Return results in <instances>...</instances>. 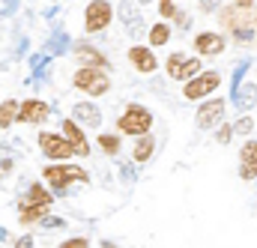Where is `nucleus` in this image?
<instances>
[{
	"instance_id": "obj_1",
	"label": "nucleus",
	"mask_w": 257,
	"mask_h": 248,
	"mask_svg": "<svg viewBox=\"0 0 257 248\" xmlns=\"http://www.w3.org/2000/svg\"><path fill=\"white\" fill-rule=\"evenodd\" d=\"M150 126H153V114L141 105H128L126 114L120 117V132H126V135H147Z\"/></svg>"
},
{
	"instance_id": "obj_2",
	"label": "nucleus",
	"mask_w": 257,
	"mask_h": 248,
	"mask_svg": "<svg viewBox=\"0 0 257 248\" xmlns=\"http://www.w3.org/2000/svg\"><path fill=\"white\" fill-rule=\"evenodd\" d=\"M75 87L84 90V93H90V96H102V93H108L111 81L99 69H81V72H75Z\"/></svg>"
},
{
	"instance_id": "obj_3",
	"label": "nucleus",
	"mask_w": 257,
	"mask_h": 248,
	"mask_svg": "<svg viewBox=\"0 0 257 248\" xmlns=\"http://www.w3.org/2000/svg\"><path fill=\"white\" fill-rule=\"evenodd\" d=\"M111 24V3L108 0H93L87 6V15H84V27L87 33H99Z\"/></svg>"
},
{
	"instance_id": "obj_4",
	"label": "nucleus",
	"mask_w": 257,
	"mask_h": 248,
	"mask_svg": "<svg viewBox=\"0 0 257 248\" xmlns=\"http://www.w3.org/2000/svg\"><path fill=\"white\" fill-rule=\"evenodd\" d=\"M218 84H221V78H218V72H203V75H194L192 81L186 84V99H203V96H209V93H215L218 90Z\"/></svg>"
},
{
	"instance_id": "obj_5",
	"label": "nucleus",
	"mask_w": 257,
	"mask_h": 248,
	"mask_svg": "<svg viewBox=\"0 0 257 248\" xmlns=\"http://www.w3.org/2000/svg\"><path fill=\"white\" fill-rule=\"evenodd\" d=\"M45 180L51 183V188L63 191L69 180H87V174L81 168H72V165H60V168H45Z\"/></svg>"
},
{
	"instance_id": "obj_6",
	"label": "nucleus",
	"mask_w": 257,
	"mask_h": 248,
	"mask_svg": "<svg viewBox=\"0 0 257 248\" xmlns=\"http://www.w3.org/2000/svg\"><path fill=\"white\" fill-rule=\"evenodd\" d=\"M39 144H42V153L45 156H51V159H69L72 153H75V147L60 138V135H48V132H42L39 135Z\"/></svg>"
},
{
	"instance_id": "obj_7",
	"label": "nucleus",
	"mask_w": 257,
	"mask_h": 248,
	"mask_svg": "<svg viewBox=\"0 0 257 248\" xmlns=\"http://www.w3.org/2000/svg\"><path fill=\"white\" fill-rule=\"evenodd\" d=\"M120 18H123V24H126L128 36H135V39L144 36V18H141L138 6H135L132 0H120Z\"/></svg>"
},
{
	"instance_id": "obj_8",
	"label": "nucleus",
	"mask_w": 257,
	"mask_h": 248,
	"mask_svg": "<svg viewBox=\"0 0 257 248\" xmlns=\"http://www.w3.org/2000/svg\"><path fill=\"white\" fill-rule=\"evenodd\" d=\"M221 117H224V102H221V99H209V102H203V105L197 108V126H200V129L218 126Z\"/></svg>"
},
{
	"instance_id": "obj_9",
	"label": "nucleus",
	"mask_w": 257,
	"mask_h": 248,
	"mask_svg": "<svg viewBox=\"0 0 257 248\" xmlns=\"http://www.w3.org/2000/svg\"><path fill=\"white\" fill-rule=\"evenodd\" d=\"M239 177L242 180H257V141H245L239 153Z\"/></svg>"
},
{
	"instance_id": "obj_10",
	"label": "nucleus",
	"mask_w": 257,
	"mask_h": 248,
	"mask_svg": "<svg viewBox=\"0 0 257 248\" xmlns=\"http://www.w3.org/2000/svg\"><path fill=\"white\" fill-rule=\"evenodd\" d=\"M18 120L21 123H42V120H48V105L39 99H27L18 108Z\"/></svg>"
},
{
	"instance_id": "obj_11",
	"label": "nucleus",
	"mask_w": 257,
	"mask_h": 248,
	"mask_svg": "<svg viewBox=\"0 0 257 248\" xmlns=\"http://www.w3.org/2000/svg\"><path fill=\"white\" fill-rule=\"evenodd\" d=\"M194 48L200 51V54H221L224 51V39L218 36V33H212V30H206V33H197V39H194Z\"/></svg>"
},
{
	"instance_id": "obj_12",
	"label": "nucleus",
	"mask_w": 257,
	"mask_h": 248,
	"mask_svg": "<svg viewBox=\"0 0 257 248\" xmlns=\"http://www.w3.org/2000/svg\"><path fill=\"white\" fill-rule=\"evenodd\" d=\"M63 135H66V141L75 147L78 156H87V153H90V147H87V141H84V132L75 126V120H66L63 123Z\"/></svg>"
},
{
	"instance_id": "obj_13",
	"label": "nucleus",
	"mask_w": 257,
	"mask_h": 248,
	"mask_svg": "<svg viewBox=\"0 0 257 248\" xmlns=\"http://www.w3.org/2000/svg\"><path fill=\"white\" fill-rule=\"evenodd\" d=\"M128 60L135 63V69H138V72H144V75L156 72V57H153V51H150V48H132V51H128Z\"/></svg>"
},
{
	"instance_id": "obj_14",
	"label": "nucleus",
	"mask_w": 257,
	"mask_h": 248,
	"mask_svg": "<svg viewBox=\"0 0 257 248\" xmlns=\"http://www.w3.org/2000/svg\"><path fill=\"white\" fill-rule=\"evenodd\" d=\"M75 120H81V123H87V126H99L102 123V114H99L96 105L81 102V105H75Z\"/></svg>"
},
{
	"instance_id": "obj_15",
	"label": "nucleus",
	"mask_w": 257,
	"mask_h": 248,
	"mask_svg": "<svg viewBox=\"0 0 257 248\" xmlns=\"http://www.w3.org/2000/svg\"><path fill=\"white\" fill-rule=\"evenodd\" d=\"M75 57L84 60V63H90L93 69H105V66H108V60H105L96 48H90V45H78V48H75Z\"/></svg>"
},
{
	"instance_id": "obj_16",
	"label": "nucleus",
	"mask_w": 257,
	"mask_h": 248,
	"mask_svg": "<svg viewBox=\"0 0 257 248\" xmlns=\"http://www.w3.org/2000/svg\"><path fill=\"white\" fill-rule=\"evenodd\" d=\"M27 206H51V191H45L42 186H30V191H27Z\"/></svg>"
},
{
	"instance_id": "obj_17",
	"label": "nucleus",
	"mask_w": 257,
	"mask_h": 248,
	"mask_svg": "<svg viewBox=\"0 0 257 248\" xmlns=\"http://www.w3.org/2000/svg\"><path fill=\"white\" fill-rule=\"evenodd\" d=\"M15 114H18V105H15L12 99H6V102L0 105V129H6V126L15 123V120H18Z\"/></svg>"
},
{
	"instance_id": "obj_18",
	"label": "nucleus",
	"mask_w": 257,
	"mask_h": 248,
	"mask_svg": "<svg viewBox=\"0 0 257 248\" xmlns=\"http://www.w3.org/2000/svg\"><path fill=\"white\" fill-rule=\"evenodd\" d=\"M254 102H257V87L254 84H245V87L236 90V105H239V108H248V105H254Z\"/></svg>"
},
{
	"instance_id": "obj_19",
	"label": "nucleus",
	"mask_w": 257,
	"mask_h": 248,
	"mask_svg": "<svg viewBox=\"0 0 257 248\" xmlns=\"http://www.w3.org/2000/svg\"><path fill=\"white\" fill-rule=\"evenodd\" d=\"M168 39H171V27H168V24H156V27L150 30V45H153V48H162Z\"/></svg>"
},
{
	"instance_id": "obj_20",
	"label": "nucleus",
	"mask_w": 257,
	"mask_h": 248,
	"mask_svg": "<svg viewBox=\"0 0 257 248\" xmlns=\"http://www.w3.org/2000/svg\"><path fill=\"white\" fill-rule=\"evenodd\" d=\"M153 150H156V141L147 135V138H141L138 141V147H135V162H147L150 156H153Z\"/></svg>"
},
{
	"instance_id": "obj_21",
	"label": "nucleus",
	"mask_w": 257,
	"mask_h": 248,
	"mask_svg": "<svg viewBox=\"0 0 257 248\" xmlns=\"http://www.w3.org/2000/svg\"><path fill=\"white\" fill-rule=\"evenodd\" d=\"M197 72H200V60H197V57H189V60L183 63V69H180L177 81H192Z\"/></svg>"
},
{
	"instance_id": "obj_22",
	"label": "nucleus",
	"mask_w": 257,
	"mask_h": 248,
	"mask_svg": "<svg viewBox=\"0 0 257 248\" xmlns=\"http://www.w3.org/2000/svg\"><path fill=\"white\" fill-rule=\"evenodd\" d=\"M45 209H48V206H24L18 218H21V224H30V221H39V218L45 215Z\"/></svg>"
},
{
	"instance_id": "obj_23",
	"label": "nucleus",
	"mask_w": 257,
	"mask_h": 248,
	"mask_svg": "<svg viewBox=\"0 0 257 248\" xmlns=\"http://www.w3.org/2000/svg\"><path fill=\"white\" fill-rule=\"evenodd\" d=\"M99 144H102V150H105V153H111V156L120 150V141H117L114 135H102V138H99Z\"/></svg>"
},
{
	"instance_id": "obj_24",
	"label": "nucleus",
	"mask_w": 257,
	"mask_h": 248,
	"mask_svg": "<svg viewBox=\"0 0 257 248\" xmlns=\"http://www.w3.org/2000/svg\"><path fill=\"white\" fill-rule=\"evenodd\" d=\"M174 12H177V9H174V0H162V15H165V18H171Z\"/></svg>"
},
{
	"instance_id": "obj_25",
	"label": "nucleus",
	"mask_w": 257,
	"mask_h": 248,
	"mask_svg": "<svg viewBox=\"0 0 257 248\" xmlns=\"http://www.w3.org/2000/svg\"><path fill=\"white\" fill-rule=\"evenodd\" d=\"M221 6V0H200V9L203 12H212V9H218Z\"/></svg>"
},
{
	"instance_id": "obj_26",
	"label": "nucleus",
	"mask_w": 257,
	"mask_h": 248,
	"mask_svg": "<svg viewBox=\"0 0 257 248\" xmlns=\"http://www.w3.org/2000/svg\"><path fill=\"white\" fill-rule=\"evenodd\" d=\"M60 248H87V239H69V242H63Z\"/></svg>"
},
{
	"instance_id": "obj_27",
	"label": "nucleus",
	"mask_w": 257,
	"mask_h": 248,
	"mask_svg": "<svg viewBox=\"0 0 257 248\" xmlns=\"http://www.w3.org/2000/svg\"><path fill=\"white\" fill-rule=\"evenodd\" d=\"M230 132H233V129H230V126H224V129L218 132V144H227V141H230Z\"/></svg>"
},
{
	"instance_id": "obj_28",
	"label": "nucleus",
	"mask_w": 257,
	"mask_h": 248,
	"mask_svg": "<svg viewBox=\"0 0 257 248\" xmlns=\"http://www.w3.org/2000/svg\"><path fill=\"white\" fill-rule=\"evenodd\" d=\"M236 132H251V120H248V117H242V120L236 123Z\"/></svg>"
},
{
	"instance_id": "obj_29",
	"label": "nucleus",
	"mask_w": 257,
	"mask_h": 248,
	"mask_svg": "<svg viewBox=\"0 0 257 248\" xmlns=\"http://www.w3.org/2000/svg\"><path fill=\"white\" fill-rule=\"evenodd\" d=\"M9 171H12V162H9V159H3V162H0V177H3V174H9Z\"/></svg>"
},
{
	"instance_id": "obj_30",
	"label": "nucleus",
	"mask_w": 257,
	"mask_h": 248,
	"mask_svg": "<svg viewBox=\"0 0 257 248\" xmlns=\"http://www.w3.org/2000/svg\"><path fill=\"white\" fill-rule=\"evenodd\" d=\"M15 248H33V242H30V236H24V239H18V242H15Z\"/></svg>"
},
{
	"instance_id": "obj_31",
	"label": "nucleus",
	"mask_w": 257,
	"mask_h": 248,
	"mask_svg": "<svg viewBox=\"0 0 257 248\" xmlns=\"http://www.w3.org/2000/svg\"><path fill=\"white\" fill-rule=\"evenodd\" d=\"M15 9V0H9V3H0V12H12Z\"/></svg>"
},
{
	"instance_id": "obj_32",
	"label": "nucleus",
	"mask_w": 257,
	"mask_h": 248,
	"mask_svg": "<svg viewBox=\"0 0 257 248\" xmlns=\"http://www.w3.org/2000/svg\"><path fill=\"white\" fill-rule=\"evenodd\" d=\"M236 6H239V9H251V6H254V0H236Z\"/></svg>"
},
{
	"instance_id": "obj_33",
	"label": "nucleus",
	"mask_w": 257,
	"mask_h": 248,
	"mask_svg": "<svg viewBox=\"0 0 257 248\" xmlns=\"http://www.w3.org/2000/svg\"><path fill=\"white\" fill-rule=\"evenodd\" d=\"M42 224H45V227H60V221H57V218H45Z\"/></svg>"
},
{
	"instance_id": "obj_34",
	"label": "nucleus",
	"mask_w": 257,
	"mask_h": 248,
	"mask_svg": "<svg viewBox=\"0 0 257 248\" xmlns=\"http://www.w3.org/2000/svg\"><path fill=\"white\" fill-rule=\"evenodd\" d=\"M102 248H117V245H114V242H108V239H105V242H102Z\"/></svg>"
},
{
	"instance_id": "obj_35",
	"label": "nucleus",
	"mask_w": 257,
	"mask_h": 248,
	"mask_svg": "<svg viewBox=\"0 0 257 248\" xmlns=\"http://www.w3.org/2000/svg\"><path fill=\"white\" fill-rule=\"evenodd\" d=\"M138 3H147V0H138Z\"/></svg>"
}]
</instances>
